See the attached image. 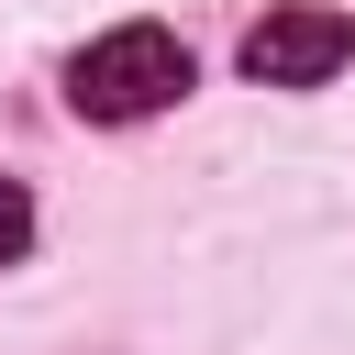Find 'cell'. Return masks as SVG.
Here are the masks:
<instances>
[{
	"mask_svg": "<svg viewBox=\"0 0 355 355\" xmlns=\"http://www.w3.org/2000/svg\"><path fill=\"white\" fill-rule=\"evenodd\" d=\"M22 244H33V189L0 178V266H22Z\"/></svg>",
	"mask_w": 355,
	"mask_h": 355,
	"instance_id": "cell-3",
	"label": "cell"
},
{
	"mask_svg": "<svg viewBox=\"0 0 355 355\" xmlns=\"http://www.w3.org/2000/svg\"><path fill=\"white\" fill-rule=\"evenodd\" d=\"M355 67V22L333 11V0H277L255 33H244V78L255 89H322V78H344Z\"/></svg>",
	"mask_w": 355,
	"mask_h": 355,
	"instance_id": "cell-2",
	"label": "cell"
},
{
	"mask_svg": "<svg viewBox=\"0 0 355 355\" xmlns=\"http://www.w3.org/2000/svg\"><path fill=\"white\" fill-rule=\"evenodd\" d=\"M189 44L166 22H111L100 44L67 55V111L78 122H144V111H178L189 100Z\"/></svg>",
	"mask_w": 355,
	"mask_h": 355,
	"instance_id": "cell-1",
	"label": "cell"
}]
</instances>
